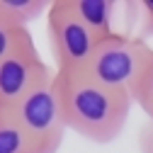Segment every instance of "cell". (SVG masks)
Listing matches in <instances>:
<instances>
[{
    "label": "cell",
    "mask_w": 153,
    "mask_h": 153,
    "mask_svg": "<svg viewBox=\"0 0 153 153\" xmlns=\"http://www.w3.org/2000/svg\"><path fill=\"white\" fill-rule=\"evenodd\" d=\"M151 59H153V46L146 39L119 32L97 46L83 73L105 88L131 95L134 85L139 83Z\"/></svg>",
    "instance_id": "4"
},
{
    "label": "cell",
    "mask_w": 153,
    "mask_h": 153,
    "mask_svg": "<svg viewBox=\"0 0 153 153\" xmlns=\"http://www.w3.org/2000/svg\"><path fill=\"white\" fill-rule=\"evenodd\" d=\"M139 151L141 153H153V122H146L139 129Z\"/></svg>",
    "instance_id": "12"
},
{
    "label": "cell",
    "mask_w": 153,
    "mask_h": 153,
    "mask_svg": "<svg viewBox=\"0 0 153 153\" xmlns=\"http://www.w3.org/2000/svg\"><path fill=\"white\" fill-rule=\"evenodd\" d=\"M139 12V27H141V39L148 42V36H153V0H143V3H136V7H134Z\"/></svg>",
    "instance_id": "11"
},
{
    "label": "cell",
    "mask_w": 153,
    "mask_h": 153,
    "mask_svg": "<svg viewBox=\"0 0 153 153\" xmlns=\"http://www.w3.org/2000/svg\"><path fill=\"white\" fill-rule=\"evenodd\" d=\"M32 39H34V36H32L29 29L15 25V22L7 20V17L0 15V61H3L5 56L15 53L20 46H25V44L32 42Z\"/></svg>",
    "instance_id": "9"
},
{
    "label": "cell",
    "mask_w": 153,
    "mask_h": 153,
    "mask_svg": "<svg viewBox=\"0 0 153 153\" xmlns=\"http://www.w3.org/2000/svg\"><path fill=\"white\" fill-rule=\"evenodd\" d=\"M66 126L92 143H112L122 134L134 100L129 92L112 90L85 73L56 75Z\"/></svg>",
    "instance_id": "1"
},
{
    "label": "cell",
    "mask_w": 153,
    "mask_h": 153,
    "mask_svg": "<svg viewBox=\"0 0 153 153\" xmlns=\"http://www.w3.org/2000/svg\"><path fill=\"white\" fill-rule=\"evenodd\" d=\"M7 109L27 134L34 153H56L61 148L68 126L63 117L56 71L46 75L36 88H32L20 102Z\"/></svg>",
    "instance_id": "2"
},
{
    "label": "cell",
    "mask_w": 153,
    "mask_h": 153,
    "mask_svg": "<svg viewBox=\"0 0 153 153\" xmlns=\"http://www.w3.org/2000/svg\"><path fill=\"white\" fill-rule=\"evenodd\" d=\"M46 34L53 56L56 75H75L83 73L97 46L102 44L88 25L75 12V5L68 0H56L46 12Z\"/></svg>",
    "instance_id": "3"
},
{
    "label": "cell",
    "mask_w": 153,
    "mask_h": 153,
    "mask_svg": "<svg viewBox=\"0 0 153 153\" xmlns=\"http://www.w3.org/2000/svg\"><path fill=\"white\" fill-rule=\"evenodd\" d=\"M53 68L42 59L34 39L20 46L15 53L5 56L0 61V107L17 105L25 95L36 88Z\"/></svg>",
    "instance_id": "5"
},
{
    "label": "cell",
    "mask_w": 153,
    "mask_h": 153,
    "mask_svg": "<svg viewBox=\"0 0 153 153\" xmlns=\"http://www.w3.org/2000/svg\"><path fill=\"white\" fill-rule=\"evenodd\" d=\"M131 100H134V105L141 107V112L148 117V122H153V59L146 66V71L141 73L139 83L134 85Z\"/></svg>",
    "instance_id": "10"
},
{
    "label": "cell",
    "mask_w": 153,
    "mask_h": 153,
    "mask_svg": "<svg viewBox=\"0 0 153 153\" xmlns=\"http://www.w3.org/2000/svg\"><path fill=\"white\" fill-rule=\"evenodd\" d=\"M51 3H46V0H0V15L25 29H29L32 22L44 17Z\"/></svg>",
    "instance_id": "7"
},
{
    "label": "cell",
    "mask_w": 153,
    "mask_h": 153,
    "mask_svg": "<svg viewBox=\"0 0 153 153\" xmlns=\"http://www.w3.org/2000/svg\"><path fill=\"white\" fill-rule=\"evenodd\" d=\"M73 5L80 20L100 42H107L114 34H119L114 29V10H117L114 3L109 0H73Z\"/></svg>",
    "instance_id": "6"
},
{
    "label": "cell",
    "mask_w": 153,
    "mask_h": 153,
    "mask_svg": "<svg viewBox=\"0 0 153 153\" xmlns=\"http://www.w3.org/2000/svg\"><path fill=\"white\" fill-rule=\"evenodd\" d=\"M0 153H34L27 134L7 107H0Z\"/></svg>",
    "instance_id": "8"
}]
</instances>
